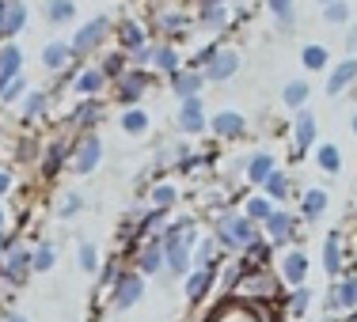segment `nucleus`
<instances>
[{"mask_svg": "<svg viewBox=\"0 0 357 322\" xmlns=\"http://www.w3.org/2000/svg\"><path fill=\"white\" fill-rule=\"evenodd\" d=\"M217 281H220V269H194V273L183 281L186 303H190V307H202V303L217 292Z\"/></svg>", "mask_w": 357, "mask_h": 322, "instance_id": "nucleus-24", "label": "nucleus"}, {"mask_svg": "<svg viewBox=\"0 0 357 322\" xmlns=\"http://www.w3.org/2000/svg\"><path fill=\"white\" fill-rule=\"evenodd\" d=\"M278 167H282V163H278L274 152H270V148H259V152H251V156L243 159V182L255 186V190H262V182H266L270 175L278 171Z\"/></svg>", "mask_w": 357, "mask_h": 322, "instance_id": "nucleus-26", "label": "nucleus"}, {"mask_svg": "<svg viewBox=\"0 0 357 322\" xmlns=\"http://www.w3.org/2000/svg\"><path fill=\"white\" fill-rule=\"evenodd\" d=\"M0 322H31V319L23 315V311H4V315H0Z\"/></svg>", "mask_w": 357, "mask_h": 322, "instance_id": "nucleus-55", "label": "nucleus"}, {"mask_svg": "<svg viewBox=\"0 0 357 322\" xmlns=\"http://www.w3.org/2000/svg\"><path fill=\"white\" fill-rule=\"evenodd\" d=\"M31 261H35V247H27V239H23L20 232H12L8 243L0 247V281L8 288H23L35 277Z\"/></svg>", "mask_w": 357, "mask_h": 322, "instance_id": "nucleus-3", "label": "nucleus"}, {"mask_svg": "<svg viewBox=\"0 0 357 322\" xmlns=\"http://www.w3.org/2000/svg\"><path fill=\"white\" fill-rule=\"evenodd\" d=\"M107 118V99H76V106L65 114V125L76 133H99V125H103Z\"/></svg>", "mask_w": 357, "mask_h": 322, "instance_id": "nucleus-14", "label": "nucleus"}, {"mask_svg": "<svg viewBox=\"0 0 357 322\" xmlns=\"http://www.w3.org/2000/svg\"><path fill=\"white\" fill-rule=\"evenodd\" d=\"M274 209H278V205H274V201H270L262 190H251V193H243V201H240V213L248 216L251 224H259V227L270 220V213H274Z\"/></svg>", "mask_w": 357, "mask_h": 322, "instance_id": "nucleus-38", "label": "nucleus"}, {"mask_svg": "<svg viewBox=\"0 0 357 322\" xmlns=\"http://www.w3.org/2000/svg\"><path fill=\"white\" fill-rule=\"evenodd\" d=\"M31 27V8L27 0H8V15H4V42H20V35Z\"/></svg>", "mask_w": 357, "mask_h": 322, "instance_id": "nucleus-35", "label": "nucleus"}, {"mask_svg": "<svg viewBox=\"0 0 357 322\" xmlns=\"http://www.w3.org/2000/svg\"><path fill=\"white\" fill-rule=\"evenodd\" d=\"M130 266L137 269L144 281L167 273V266H164V239H160V235H156V239H141L137 247H133V254H130Z\"/></svg>", "mask_w": 357, "mask_h": 322, "instance_id": "nucleus-17", "label": "nucleus"}, {"mask_svg": "<svg viewBox=\"0 0 357 322\" xmlns=\"http://www.w3.org/2000/svg\"><path fill=\"white\" fill-rule=\"evenodd\" d=\"M323 273L331 277V281H338V277H342V269H346V258H350V254H346V232L342 227H331L327 235H323Z\"/></svg>", "mask_w": 357, "mask_h": 322, "instance_id": "nucleus-21", "label": "nucleus"}, {"mask_svg": "<svg viewBox=\"0 0 357 322\" xmlns=\"http://www.w3.org/2000/svg\"><path fill=\"white\" fill-rule=\"evenodd\" d=\"M323 23L327 27H350L354 23V4L350 0H335V4L323 8Z\"/></svg>", "mask_w": 357, "mask_h": 322, "instance_id": "nucleus-49", "label": "nucleus"}, {"mask_svg": "<svg viewBox=\"0 0 357 322\" xmlns=\"http://www.w3.org/2000/svg\"><path fill=\"white\" fill-rule=\"evenodd\" d=\"M167 88H172V95L178 103L183 99H198V95H206V76L194 69H178L175 76H167Z\"/></svg>", "mask_w": 357, "mask_h": 322, "instance_id": "nucleus-32", "label": "nucleus"}, {"mask_svg": "<svg viewBox=\"0 0 357 322\" xmlns=\"http://www.w3.org/2000/svg\"><path fill=\"white\" fill-rule=\"evenodd\" d=\"M312 300H316V288H308V284L289 288L285 292V319H304L312 307Z\"/></svg>", "mask_w": 357, "mask_h": 322, "instance_id": "nucleus-45", "label": "nucleus"}, {"mask_svg": "<svg viewBox=\"0 0 357 322\" xmlns=\"http://www.w3.org/2000/svg\"><path fill=\"white\" fill-rule=\"evenodd\" d=\"M57 258H61V247H57L54 239H38V243H35V261H31L35 277L54 273V269H57Z\"/></svg>", "mask_w": 357, "mask_h": 322, "instance_id": "nucleus-41", "label": "nucleus"}, {"mask_svg": "<svg viewBox=\"0 0 357 322\" xmlns=\"http://www.w3.org/2000/svg\"><path fill=\"white\" fill-rule=\"evenodd\" d=\"M42 15L50 27H69L76 19V0H42Z\"/></svg>", "mask_w": 357, "mask_h": 322, "instance_id": "nucleus-44", "label": "nucleus"}, {"mask_svg": "<svg viewBox=\"0 0 357 322\" xmlns=\"http://www.w3.org/2000/svg\"><path fill=\"white\" fill-rule=\"evenodd\" d=\"M301 235H304L301 216H296V209H289V205H278L274 213H270V220L262 224V239H266L274 250L296 247V243H301Z\"/></svg>", "mask_w": 357, "mask_h": 322, "instance_id": "nucleus-6", "label": "nucleus"}, {"mask_svg": "<svg viewBox=\"0 0 357 322\" xmlns=\"http://www.w3.org/2000/svg\"><path fill=\"white\" fill-rule=\"evenodd\" d=\"M149 31H156L160 42H178L194 31V12H183L175 4H156V12L149 19Z\"/></svg>", "mask_w": 357, "mask_h": 322, "instance_id": "nucleus-8", "label": "nucleus"}, {"mask_svg": "<svg viewBox=\"0 0 357 322\" xmlns=\"http://www.w3.org/2000/svg\"><path fill=\"white\" fill-rule=\"evenodd\" d=\"M149 42H152V31L141 15H122V19H114V42H110V46L122 49L126 57H133L141 46H149Z\"/></svg>", "mask_w": 357, "mask_h": 322, "instance_id": "nucleus-10", "label": "nucleus"}, {"mask_svg": "<svg viewBox=\"0 0 357 322\" xmlns=\"http://www.w3.org/2000/svg\"><path fill=\"white\" fill-rule=\"evenodd\" d=\"M27 91H31V83H27V72H23V76H15V80L8 83V91H4V95H0V106L15 110V106H20V99L27 95Z\"/></svg>", "mask_w": 357, "mask_h": 322, "instance_id": "nucleus-51", "label": "nucleus"}, {"mask_svg": "<svg viewBox=\"0 0 357 322\" xmlns=\"http://www.w3.org/2000/svg\"><path fill=\"white\" fill-rule=\"evenodd\" d=\"M209 232H213V239L220 243V250H225L228 258H240V254L262 235V227L251 224V220L243 216L240 209H228L225 216L209 220Z\"/></svg>", "mask_w": 357, "mask_h": 322, "instance_id": "nucleus-1", "label": "nucleus"}, {"mask_svg": "<svg viewBox=\"0 0 357 322\" xmlns=\"http://www.w3.org/2000/svg\"><path fill=\"white\" fill-rule=\"evenodd\" d=\"M240 69H243L240 49L225 42V46H220V54L206 65V69H202V76H206V83H228L232 76H240Z\"/></svg>", "mask_w": 357, "mask_h": 322, "instance_id": "nucleus-23", "label": "nucleus"}, {"mask_svg": "<svg viewBox=\"0 0 357 322\" xmlns=\"http://www.w3.org/2000/svg\"><path fill=\"white\" fill-rule=\"evenodd\" d=\"M69 156H73V137H54L42 144V156H38V179L42 182H54L61 171H69Z\"/></svg>", "mask_w": 357, "mask_h": 322, "instance_id": "nucleus-13", "label": "nucleus"}, {"mask_svg": "<svg viewBox=\"0 0 357 322\" xmlns=\"http://www.w3.org/2000/svg\"><path fill=\"white\" fill-rule=\"evenodd\" d=\"M12 190H15V171H12V167L0 163V198H8Z\"/></svg>", "mask_w": 357, "mask_h": 322, "instance_id": "nucleus-52", "label": "nucleus"}, {"mask_svg": "<svg viewBox=\"0 0 357 322\" xmlns=\"http://www.w3.org/2000/svg\"><path fill=\"white\" fill-rule=\"evenodd\" d=\"M69 88L76 91V99H103V95H110V80L99 72V65H76Z\"/></svg>", "mask_w": 357, "mask_h": 322, "instance_id": "nucleus-20", "label": "nucleus"}, {"mask_svg": "<svg viewBox=\"0 0 357 322\" xmlns=\"http://www.w3.org/2000/svg\"><path fill=\"white\" fill-rule=\"evenodd\" d=\"M144 288H149V281H144L130 261H122L114 281L107 288V311H118V315H122V311H133L144 300Z\"/></svg>", "mask_w": 357, "mask_h": 322, "instance_id": "nucleus-4", "label": "nucleus"}, {"mask_svg": "<svg viewBox=\"0 0 357 322\" xmlns=\"http://www.w3.org/2000/svg\"><path fill=\"white\" fill-rule=\"evenodd\" d=\"M232 19H236V12L228 4H217V8H194V27L198 31H206V35H225L228 27H232Z\"/></svg>", "mask_w": 357, "mask_h": 322, "instance_id": "nucleus-29", "label": "nucleus"}, {"mask_svg": "<svg viewBox=\"0 0 357 322\" xmlns=\"http://www.w3.org/2000/svg\"><path fill=\"white\" fill-rule=\"evenodd\" d=\"M308 99H312V83L304 80V76H293L282 88V106L293 110V114H301V110L308 106Z\"/></svg>", "mask_w": 357, "mask_h": 322, "instance_id": "nucleus-40", "label": "nucleus"}, {"mask_svg": "<svg viewBox=\"0 0 357 322\" xmlns=\"http://www.w3.org/2000/svg\"><path fill=\"white\" fill-rule=\"evenodd\" d=\"M331 209V193L323 190V186H308V190H301V198H296V216H301V224H316V220L327 216Z\"/></svg>", "mask_w": 357, "mask_h": 322, "instance_id": "nucleus-27", "label": "nucleus"}, {"mask_svg": "<svg viewBox=\"0 0 357 322\" xmlns=\"http://www.w3.org/2000/svg\"><path fill=\"white\" fill-rule=\"evenodd\" d=\"M308 269H312V261H308V254H304V247L278 250V258H274V273H278V281H282L285 292H289V288L308 284Z\"/></svg>", "mask_w": 357, "mask_h": 322, "instance_id": "nucleus-9", "label": "nucleus"}, {"mask_svg": "<svg viewBox=\"0 0 357 322\" xmlns=\"http://www.w3.org/2000/svg\"><path fill=\"white\" fill-rule=\"evenodd\" d=\"M346 57H357V19L346 27Z\"/></svg>", "mask_w": 357, "mask_h": 322, "instance_id": "nucleus-54", "label": "nucleus"}, {"mask_svg": "<svg viewBox=\"0 0 357 322\" xmlns=\"http://www.w3.org/2000/svg\"><path fill=\"white\" fill-rule=\"evenodd\" d=\"M76 269L88 273V277H99V269H103V254H99L96 243H88V239L76 243Z\"/></svg>", "mask_w": 357, "mask_h": 322, "instance_id": "nucleus-46", "label": "nucleus"}, {"mask_svg": "<svg viewBox=\"0 0 357 322\" xmlns=\"http://www.w3.org/2000/svg\"><path fill=\"white\" fill-rule=\"evenodd\" d=\"M209 133H213L217 144H236V140L248 137V118L232 106H220L209 114Z\"/></svg>", "mask_w": 357, "mask_h": 322, "instance_id": "nucleus-15", "label": "nucleus"}, {"mask_svg": "<svg viewBox=\"0 0 357 322\" xmlns=\"http://www.w3.org/2000/svg\"><path fill=\"white\" fill-rule=\"evenodd\" d=\"M289 144H293V159H304L308 152H316L319 144V122L308 106L301 114H293V129H289Z\"/></svg>", "mask_w": 357, "mask_h": 322, "instance_id": "nucleus-16", "label": "nucleus"}, {"mask_svg": "<svg viewBox=\"0 0 357 322\" xmlns=\"http://www.w3.org/2000/svg\"><path fill=\"white\" fill-rule=\"evenodd\" d=\"M312 156H316V167H319L323 175H331V179H335V175H342V148H338V144L319 140Z\"/></svg>", "mask_w": 357, "mask_h": 322, "instance_id": "nucleus-43", "label": "nucleus"}, {"mask_svg": "<svg viewBox=\"0 0 357 322\" xmlns=\"http://www.w3.org/2000/svg\"><path fill=\"white\" fill-rule=\"evenodd\" d=\"M152 4H172V0H152Z\"/></svg>", "mask_w": 357, "mask_h": 322, "instance_id": "nucleus-58", "label": "nucleus"}, {"mask_svg": "<svg viewBox=\"0 0 357 322\" xmlns=\"http://www.w3.org/2000/svg\"><path fill=\"white\" fill-rule=\"evenodd\" d=\"M96 65H99V72H103L107 80L114 83L118 76H122L126 69H130V57H126L122 49H114V46H110V49H103V54H99V61H96Z\"/></svg>", "mask_w": 357, "mask_h": 322, "instance_id": "nucleus-47", "label": "nucleus"}, {"mask_svg": "<svg viewBox=\"0 0 357 322\" xmlns=\"http://www.w3.org/2000/svg\"><path fill=\"white\" fill-rule=\"evenodd\" d=\"M156 88V72H149V69H126L122 76H118L114 83H110V103L114 106H141L144 103V95Z\"/></svg>", "mask_w": 357, "mask_h": 322, "instance_id": "nucleus-5", "label": "nucleus"}, {"mask_svg": "<svg viewBox=\"0 0 357 322\" xmlns=\"http://www.w3.org/2000/svg\"><path fill=\"white\" fill-rule=\"evenodd\" d=\"M323 311L331 315H354L357 311V277H338L323 292Z\"/></svg>", "mask_w": 357, "mask_h": 322, "instance_id": "nucleus-19", "label": "nucleus"}, {"mask_svg": "<svg viewBox=\"0 0 357 322\" xmlns=\"http://www.w3.org/2000/svg\"><path fill=\"white\" fill-rule=\"evenodd\" d=\"M301 69L304 72H327L331 69V46H323V42L301 46Z\"/></svg>", "mask_w": 357, "mask_h": 322, "instance_id": "nucleus-42", "label": "nucleus"}, {"mask_svg": "<svg viewBox=\"0 0 357 322\" xmlns=\"http://www.w3.org/2000/svg\"><path fill=\"white\" fill-rule=\"evenodd\" d=\"M175 129L183 140L190 137H202V133H209V110H206V99H183L175 110Z\"/></svg>", "mask_w": 357, "mask_h": 322, "instance_id": "nucleus-12", "label": "nucleus"}, {"mask_svg": "<svg viewBox=\"0 0 357 322\" xmlns=\"http://www.w3.org/2000/svg\"><path fill=\"white\" fill-rule=\"evenodd\" d=\"M228 261V254L220 250L213 232H202V239L194 243V269H220Z\"/></svg>", "mask_w": 357, "mask_h": 322, "instance_id": "nucleus-33", "label": "nucleus"}, {"mask_svg": "<svg viewBox=\"0 0 357 322\" xmlns=\"http://www.w3.org/2000/svg\"><path fill=\"white\" fill-rule=\"evenodd\" d=\"M84 209H88V198H84V193H76V190H69V193H61V201H57V220H76L84 213Z\"/></svg>", "mask_w": 357, "mask_h": 322, "instance_id": "nucleus-50", "label": "nucleus"}, {"mask_svg": "<svg viewBox=\"0 0 357 322\" xmlns=\"http://www.w3.org/2000/svg\"><path fill=\"white\" fill-rule=\"evenodd\" d=\"M110 42H114V15L96 12V15H88V23H80L73 31L69 49L80 65H88V57H99L103 49H110Z\"/></svg>", "mask_w": 357, "mask_h": 322, "instance_id": "nucleus-2", "label": "nucleus"}, {"mask_svg": "<svg viewBox=\"0 0 357 322\" xmlns=\"http://www.w3.org/2000/svg\"><path fill=\"white\" fill-rule=\"evenodd\" d=\"M316 4H319V8H327V4H335V0H316Z\"/></svg>", "mask_w": 357, "mask_h": 322, "instance_id": "nucleus-57", "label": "nucleus"}, {"mask_svg": "<svg viewBox=\"0 0 357 322\" xmlns=\"http://www.w3.org/2000/svg\"><path fill=\"white\" fill-rule=\"evenodd\" d=\"M274 258H278V250H274V247H270V243L259 235V239H255L251 247L243 250L236 261H240L243 269H270V266H274Z\"/></svg>", "mask_w": 357, "mask_h": 322, "instance_id": "nucleus-39", "label": "nucleus"}, {"mask_svg": "<svg viewBox=\"0 0 357 322\" xmlns=\"http://www.w3.org/2000/svg\"><path fill=\"white\" fill-rule=\"evenodd\" d=\"M15 118H20L23 129H31V125H38V122H50V118H54V91L31 88L27 95L20 99V106H15Z\"/></svg>", "mask_w": 357, "mask_h": 322, "instance_id": "nucleus-11", "label": "nucleus"}, {"mask_svg": "<svg viewBox=\"0 0 357 322\" xmlns=\"http://www.w3.org/2000/svg\"><path fill=\"white\" fill-rule=\"evenodd\" d=\"M270 12V23H274L278 35H289V31H296V0H262Z\"/></svg>", "mask_w": 357, "mask_h": 322, "instance_id": "nucleus-37", "label": "nucleus"}, {"mask_svg": "<svg viewBox=\"0 0 357 322\" xmlns=\"http://www.w3.org/2000/svg\"><path fill=\"white\" fill-rule=\"evenodd\" d=\"M178 69H183V54H178V46L175 42H160L156 38V54H152V69L149 72H156V76H175Z\"/></svg>", "mask_w": 357, "mask_h": 322, "instance_id": "nucleus-34", "label": "nucleus"}, {"mask_svg": "<svg viewBox=\"0 0 357 322\" xmlns=\"http://www.w3.org/2000/svg\"><path fill=\"white\" fill-rule=\"evenodd\" d=\"M23 72H27V54H23V46L20 42H0V95H4L8 83Z\"/></svg>", "mask_w": 357, "mask_h": 322, "instance_id": "nucleus-28", "label": "nucleus"}, {"mask_svg": "<svg viewBox=\"0 0 357 322\" xmlns=\"http://www.w3.org/2000/svg\"><path fill=\"white\" fill-rule=\"evenodd\" d=\"M262 193H266L274 205H289V201H296V182H293V171L289 167H278L274 175H270L266 182H262Z\"/></svg>", "mask_w": 357, "mask_h": 322, "instance_id": "nucleus-30", "label": "nucleus"}, {"mask_svg": "<svg viewBox=\"0 0 357 322\" xmlns=\"http://www.w3.org/2000/svg\"><path fill=\"white\" fill-rule=\"evenodd\" d=\"M220 46H225L220 38H209L206 46H198L190 57H186V61H183V69H194V72H202V69H206V65H209V61H213V57L220 54Z\"/></svg>", "mask_w": 357, "mask_h": 322, "instance_id": "nucleus-48", "label": "nucleus"}, {"mask_svg": "<svg viewBox=\"0 0 357 322\" xmlns=\"http://www.w3.org/2000/svg\"><path fill=\"white\" fill-rule=\"evenodd\" d=\"M206 322H270V307H255V303H240V300H217L209 307Z\"/></svg>", "mask_w": 357, "mask_h": 322, "instance_id": "nucleus-18", "label": "nucleus"}, {"mask_svg": "<svg viewBox=\"0 0 357 322\" xmlns=\"http://www.w3.org/2000/svg\"><path fill=\"white\" fill-rule=\"evenodd\" d=\"M178 201H183V186L178 179H156L149 182V190H144V209H160V213H175Z\"/></svg>", "mask_w": 357, "mask_h": 322, "instance_id": "nucleus-22", "label": "nucleus"}, {"mask_svg": "<svg viewBox=\"0 0 357 322\" xmlns=\"http://www.w3.org/2000/svg\"><path fill=\"white\" fill-rule=\"evenodd\" d=\"M350 129H354V137H357V110H354V118H350Z\"/></svg>", "mask_w": 357, "mask_h": 322, "instance_id": "nucleus-56", "label": "nucleus"}, {"mask_svg": "<svg viewBox=\"0 0 357 322\" xmlns=\"http://www.w3.org/2000/svg\"><path fill=\"white\" fill-rule=\"evenodd\" d=\"M38 61H42V69H46L50 76H65V72H73L76 65H80L73 57L69 42H61V38L46 42V46H42V54H38Z\"/></svg>", "mask_w": 357, "mask_h": 322, "instance_id": "nucleus-25", "label": "nucleus"}, {"mask_svg": "<svg viewBox=\"0 0 357 322\" xmlns=\"http://www.w3.org/2000/svg\"><path fill=\"white\" fill-rule=\"evenodd\" d=\"M118 129H122L126 137H144V133L152 129L149 106H126V110H118Z\"/></svg>", "mask_w": 357, "mask_h": 322, "instance_id": "nucleus-36", "label": "nucleus"}, {"mask_svg": "<svg viewBox=\"0 0 357 322\" xmlns=\"http://www.w3.org/2000/svg\"><path fill=\"white\" fill-rule=\"evenodd\" d=\"M12 232H15V227H12V216H8V205L0 201V247L8 243V235H12Z\"/></svg>", "mask_w": 357, "mask_h": 322, "instance_id": "nucleus-53", "label": "nucleus"}, {"mask_svg": "<svg viewBox=\"0 0 357 322\" xmlns=\"http://www.w3.org/2000/svg\"><path fill=\"white\" fill-rule=\"evenodd\" d=\"M357 83V57H342L338 65H331V76H327V99H338L346 95Z\"/></svg>", "mask_w": 357, "mask_h": 322, "instance_id": "nucleus-31", "label": "nucleus"}, {"mask_svg": "<svg viewBox=\"0 0 357 322\" xmlns=\"http://www.w3.org/2000/svg\"><path fill=\"white\" fill-rule=\"evenodd\" d=\"M103 156H107V144L99 133H76L73 137V156H69V171L88 179L103 167Z\"/></svg>", "mask_w": 357, "mask_h": 322, "instance_id": "nucleus-7", "label": "nucleus"}]
</instances>
